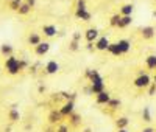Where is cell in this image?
Here are the masks:
<instances>
[{"label":"cell","instance_id":"6da1fadb","mask_svg":"<svg viewBox=\"0 0 156 132\" xmlns=\"http://www.w3.org/2000/svg\"><path fill=\"white\" fill-rule=\"evenodd\" d=\"M5 69L9 75H17L20 70H22V65H20V59H17L14 55L11 56H6V61H5Z\"/></svg>","mask_w":156,"mask_h":132},{"label":"cell","instance_id":"7a4b0ae2","mask_svg":"<svg viewBox=\"0 0 156 132\" xmlns=\"http://www.w3.org/2000/svg\"><path fill=\"white\" fill-rule=\"evenodd\" d=\"M151 84V78L147 75V73H144L142 72L136 79H134V87H137V89H145V87H148Z\"/></svg>","mask_w":156,"mask_h":132},{"label":"cell","instance_id":"3957f363","mask_svg":"<svg viewBox=\"0 0 156 132\" xmlns=\"http://www.w3.org/2000/svg\"><path fill=\"white\" fill-rule=\"evenodd\" d=\"M73 110H75V103H73L72 100L66 101V103H64L61 107H59V112L62 113V117H69V115H72Z\"/></svg>","mask_w":156,"mask_h":132},{"label":"cell","instance_id":"277c9868","mask_svg":"<svg viewBox=\"0 0 156 132\" xmlns=\"http://www.w3.org/2000/svg\"><path fill=\"white\" fill-rule=\"evenodd\" d=\"M94 44H95V50H98V51H106L111 42H109V39H108L106 36H100Z\"/></svg>","mask_w":156,"mask_h":132},{"label":"cell","instance_id":"5b68a950","mask_svg":"<svg viewBox=\"0 0 156 132\" xmlns=\"http://www.w3.org/2000/svg\"><path fill=\"white\" fill-rule=\"evenodd\" d=\"M59 72V64L56 61H48L45 64V73L47 75H56Z\"/></svg>","mask_w":156,"mask_h":132},{"label":"cell","instance_id":"8992f818","mask_svg":"<svg viewBox=\"0 0 156 132\" xmlns=\"http://www.w3.org/2000/svg\"><path fill=\"white\" fill-rule=\"evenodd\" d=\"M98 37H100V34H98V30L97 28H89L84 33V39H86L87 42H95Z\"/></svg>","mask_w":156,"mask_h":132},{"label":"cell","instance_id":"52a82bcc","mask_svg":"<svg viewBox=\"0 0 156 132\" xmlns=\"http://www.w3.org/2000/svg\"><path fill=\"white\" fill-rule=\"evenodd\" d=\"M48 50H50V44H48V42H41V44H37V45L34 47V53H36L37 56L47 55Z\"/></svg>","mask_w":156,"mask_h":132},{"label":"cell","instance_id":"ba28073f","mask_svg":"<svg viewBox=\"0 0 156 132\" xmlns=\"http://www.w3.org/2000/svg\"><path fill=\"white\" fill-rule=\"evenodd\" d=\"M140 34H142V37L144 39H153L154 37V34H156V30L153 28V26H150V25H147V26H142V30H140Z\"/></svg>","mask_w":156,"mask_h":132},{"label":"cell","instance_id":"9c48e42d","mask_svg":"<svg viewBox=\"0 0 156 132\" xmlns=\"http://www.w3.org/2000/svg\"><path fill=\"white\" fill-rule=\"evenodd\" d=\"M109 100H111V95L108 93L106 90H103V92H100V93L95 95V101H97V104H108Z\"/></svg>","mask_w":156,"mask_h":132},{"label":"cell","instance_id":"30bf717a","mask_svg":"<svg viewBox=\"0 0 156 132\" xmlns=\"http://www.w3.org/2000/svg\"><path fill=\"white\" fill-rule=\"evenodd\" d=\"M42 33H44V36H47V37H55V36L58 34V30H56L55 25H44V26H42Z\"/></svg>","mask_w":156,"mask_h":132},{"label":"cell","instance_id":"8fae6325","mask_svg":"<svg viewBox=\"0 0 156 132\" xmlns=\"http://www.w3.org/2000/svg\"><path fill=\"white\" fill-rule=\"evenodd\" d=\"M117 44H119V48L122 51V55H125V53H128L129 50H131V42H129L128 39H120Z\"/></svg>","mask_w":156,"mask_h":132},{"label":"cell","instance_id":"7c38bea8","mask_svg":"<svg viewBox=\"0 0 156 132\" xmlns=\"http://www.w3.org/2000/svg\"><path fill=\"white\" fill-rule=\"evenodd\" d=\"M131 23H133V16H122L117 28H126V26H129Z\"/></svg>","mask_w":156,"mask_h":132},{"label":"cell","instance_id":"4fadbf2b","mask_svg":"<svg viewBox=\"0 0 156 132\" xmlns=\"http://www.w3.org/2000/svg\"><path fill=\"white\" fill-rule=\"evenodd\" d=\"M61 118H62V113L58 110H51L50 112V115H48V121H50V124H55V123H59L61 121Z\"/></svg>","mask_w":156,"mask_h":132},{"label":"cell","instance_id":"5bb4252c","mask_svg":"<svg viewBox=\"0 0 156 132\" xmlns=\"http://www.w3.org/2000/svg\"><path fill=\"white\" fill-rule=\"evenodd\" d=\"M8 117H9V120H11L12 123H16V121H19V120H20V113H19V110L16 109V104H12V107H11V110H9Z\"/></svg>","mask_w":156,"mask_h":132},{"label":"cell","instance_id":"9a60e30c","mask_svg":"<svg viewBox=\"0 0 156 132\" xmlns=\"http://www.w3.org/2000/svg\"><path fill=\"white\" fill-rule=\"evenodd\" d=\"M75 16H76L78 19L84 20V22H89L90 19H92V14H90L87 9H84V11H75Z\"/></svg>","mask_w":156,"mask_h":132},{"label":"cell","instance_id":"2e32d148","mask_svg":"<svg viewBox=\"0 0 156 132\" xmlns=\"http://www.w3.org/2000/svg\"><path fill=\"white\" fill-rule=\"evenodd\" d=\"M106 51H108V53H111L112 56H120V55H122V51H120V48H119V44H117V42H114V44L111 42Z\"/></svg>","mask_w":156,"mask_h":132},{"label":"cell","instance_id":"e0dca14e","mask_svg":"<svg viewBox=\"0 0 156 132\" xmlns=\"http://www.w3.org/2000/svg\"><path fill=\"white\" fill-rule=\"evenodd\" d=\"M133 11H134V5H131V3L123 5L120 8V16H133Z\"/></svg>","mask_w":156,"mask_h":132},{"label":"cell","instance_id":"ac0fdd59","mask_svg":"<svg viewBox=\"0 0 156 132\" xmlns=\"http://www.w3.org/2000/svg\"><path fill=\"white\" fill-rule=\"evenodd\" d=\"M145 65H147V69H150V70H156V55H150V56H147V59H145Z\"/></svg>","mask_w":156,"mask_h":132},{"label":"cell","instance_id":"d6986e66","mask_svg":"<svg viewBox=\"0 0 156 132\" xmlns=\"http://www.w3.org/2000/svg\"><path fill=\"white\" fill-rule=\"evenodd\" d=\"M42 41H41V36H39L37 33H31L30 36H28V44L30 45H33V47H36L37 44H41Z\"/></svg>","mask_w":156,"mask_h":132},{"label":"cell","instance_id":"ffe728a7","mask_svg":"<svg viewBox=\"0 0 156 132\" xmlns=\"http://www.w3.org/2000/svg\"><path fill=\"white\" fill-rule=\"evenodd\" d=\"M115 124H117V127H119V129H126V126L129 124V120H128L126 117H120V118H117Z\"/></svg>","mask_w":156,"mask_h":132},{"label":"cell","instance_id":"44dd1931","mask_svg":"<svg viewBox=\"0 0 156 132\" xmlns=\"http://www.w3.org/2000/svg\"><path fill=\"white\" fill-rule=\"evenodd\" d=\"M30 11H31V6H30L27 2L22 3V5H20V8L17 9V12H19L20 16H27V14H30Z\"/></svg>","mask_w":156,"mask_h":132},{"label":"cell","instance_id":"7402d4cb","mask_svg":"<svg viewBox=\"0 0 156 132\" xmlns=\"http://www.w3.org/2000/svg\"><path fill=\"white\" fill-rule=\"evenodd\" d=\"M0 53H2L3 56H11L12 55V47L9 44H3L2 47H0Z\"/></svg>","mask_w":156,"mask_h":132},{"label":"cell","instance_id":"603a6c76","mask_svg":"<svg viewBox=\"0 0 156 132\" xmlns=\"http://www.w3.org/2000/svg\"><path fill=\"white\" fill-rule=\"evenodd\" d=\"M22 3H23L22 0H11V2H9V8H11L12 11H17V9L20 8Z\"/></svg>","mask_w":156,"mask_h":132},{"label":"cell","instance_id":"cb8c5ba5","mask_svg":"<svg viewBox=\"0 0 156 132\" xmlns=\"http://www.w3.org/2000/svg\"><path fill=\"white\" fill-rule=\"evenodd\" d=\"M142 118H144V121H151V113H150V109L148 107H144V110H142Z\"/></svg>","mask_w":156,"mask_h":132},{"label":"cell","instance_id":"d4e9b609","mask_svg":"<svg viewBox=\"0 0 156 132\" xmlns=\"http://www.w3.org/2000/svg\"><path fill=\"white\" fill-rule=\"evenodd\" d=\"M106 106H109L111 109H117V107L120 106V100H117V98H111V100H109V103H108Z\"/></svg>","mask_w":156,"mask_h":132},{"label":"cell","instance_id":"484cf974","mask_svg":"<svg viewBox=\"0 0 156 132\" xmlns=\"http://www.w3.org/2000/svg\"><path fill=\"white\" fill-rule=\"evenodd\" d=\"M120 17H122L120 14H114V16L109 19V25H111V26H117V25H119V20H120Z\"/></svg>","mask_w":156,"mask_h":132},{"label":"cell","instance_id":"4316f807","mask_svg":"<svg viewBox=\"0 0 156 132\" xmlns=\"http://www.w3.org/2000/svg\"><path fill=\"white\" fill-rule=\"evenodd\" d=\"M84 9H87V8H86V0H78L76 11H84Z\"/></svg>","mask_w":156,"mask_h":132},{"label":"cell","instance_id":"83f0119b","mask_svg":"<svg viewBox=\"0 0 156 132\" xmlns=\"http://www.w3.org/2000/svg\"><path fill=\"white\" fill-rule=\"evenodd\" d=\"M69 48H70V51H78V50H80V42L72 41L70 45H69Z\"/></svg>","mask_w":156,"mask_h":132},{"label":"cell","instance_id":"f1b7e54d","mask_svg":"<svg viewBox=\"0 0 156 132\" xmlns=\"http://www.w3.org/2000/svg\"><path fill=\"white\" fill-rule=\"evenodd\" d=\"M154 93H156V84H154V83H151V84L148 86V95H150V96H153Z\"/></svg>","mask_w":156,"mask_h":132},{"label":"cell","instance_id":"f546056e","mask_svg":"<svg viewBox=\"0 0 156 132\" xmlns=\"http://www.w3.org/2000/svg\"><path fill=\"white\" fill-rule=\"evenodd\" d=\"M86 50H87L89 53H92V51L95 50V44H94V42H87V45H86Z\"/></svg>","mask_w":156,"mask_h":132},{"label":"cell","instance_id":"4dcf8cb0","mask_svg":"<svg viewBox=\"0 0 156 132\" xmlns=\"http://www.w3.org/2000/svg\"><path fill=\"white\" fill-rule=\"evenodd\" d=\"M72 41L80 42V41H81V33H73V36H72Z\"/></svg>","mask_w":156,"mask_h":132},{"label":"cell","instance_id":"1f68e13d","mask_svg":"<svg viewBox=\"0 0 156 132\" xmlns=\"http://www.w3.org/2000/svg\"><path fill=\"white\" fill-rule=\"evenodd\" d=\"M56 132H69V127H67L66 124H61V126L56 129Z\"/></svg>","mask_w":156,"mask_h":132},{"label":"cell","instance_id":"d6a6232c","mask_svg":"<svg viewBox=\"0 0 156 132\" xmlns=\"http://www.w3.org/2000/svg\"><path fill=\"white\" fill-rule=\"evenodd\" d=\"M70 117H72V123H73V124H78V121H80V115H75V113H72Z\"/></svg>","mask_w":156,"mask_h":132},{"label":"cell","instance_id":"836d02e7","mask_svg":"<svg viewBox=\"0 0 156 132\" xmlns=\"http://www.w3.org/2000/svg\"><path fill=\"white\" fill-rule=\"evenodd\" d=\"M84 93L86 95H92V89H90V87H84Z\"/></svg>","mask_w":156,"mask_h":132},{"label":"cell","instance_id":"e575fe53","mask_svg":"<svg viewBox=\"0 0 156 132\" xmlns=\"http://www.w3.org/2000/svg\"><path fill=\"white\" fill-rule=\"evenodd\" d=\"M20 65H22V70H23L25 67H28V62H27V61H22V59H20Z\"/></svg>","mask_w":156,"mask_h":132},{"label":"cell","instance_id":"d590c367","mask_svg":"<svg viewBox=\"0 0 156 132\" xmlns=\"http://www.w3.org/2000/svg\"><path fill=\"white\" fill-rule=\"evenodd\" d=\"M27 3H28V5L33 8V6H34V3H36V0H27Z\"/></svg>","mask_w":156,"mask_h":132},{"label":"cell","instance_id":"8d00e7d4","mask_svg":"<svg viewBox=\"0 0 156 132\" xmlns=\"http://www.w3.org/2000/svg\"><path fill=\"white\" fill-rule=\"evenodd\" d=\"M39 93H42V92H45V86H39Z\"/></svg>","mask_w":156,"mask_h":132},{"label":"cell","instance_id":"74e56055","mask_svg":"<svg viewBox=\"0 0 156 132\" xmlns=\"http://www.w3.org/2000/svg\"><path fill=\"white\" fill-rule=\"evenodd\" d=\"M142 132H154V130H153L151 127H145V129H144V130H142Z\"/></svg>","mask_w":156,"mask_h":132},{"label":"cell","instance_id":"f35d334b","mask_svg":"<svg viewBox=\"0 0 156 132\" xmlns=\"http://www.w3.org/2000/svg\"><path fill=\"white\" fill-rule=\"evenodd\" d=\"M117 132H128V130H126V129H119Z\"/></svg>","mask_w":156,"mask_h":132},{"label":"cell","instance_id":"ab89813d","mask_svg":"<svg viewBox=\"0 0 156 132\" xmlns=\"http://www.w3.org/2000/svg\"><path fill=\"white\" fill-rule=\"evenodd\" d=\"M84 132H92V130H90V129H84Z\"/></svg>","mask_w":156,"mask_h":132},{"label":"cell","instance_id":"60d3db41","mask_svg":"<svg viewBox=\"0 0 156 132\" xmlns=\"http://www.w3.org/2000/svg\"><path fill=\"white\" fill-rule=\"evenodd\" d=\"M153 81H154V84H156V75H154V78H153Z\"/></svg>","mask_w":156,"mask_h":132},{"label":"cell","instance_id":"b9f144b4","mask_svg":"<svg viewBox=\"0 0 156 132\" xmlns=\"http://www.w3.org/2000/svg\"><path fill=\"white\" fill-rule=\"evenodd\" d=\"M153 16H154V17H156V11H154V12H153Z\"/></svg>","mask_w":156,"mask_h":132},{"label":"cell","instance_id":"7bdbcfd3","mask_svg":"<svg viewBox=\"0 0 156 132\" xmlns=\"http://www.w3.org/2000/svg\"><path fill=\"white\" fill-rule=\"evenodd\" d=\"M8 2H11V0H8Z\"/></svg>","mask_w":156,"mask_h":132},{"label":"cell","instance_id":"ee69618b","mask_svg":"<svg viewBox=\"0 0 156 132\" xmlns=\"http://www.w3.org/2000/svg\"><path fill=\"white\" fill-rule=\"evenodd\" d=\"M154 2H156V0H154Z\"/></svg>","mask_w":156,"mask_h":132}]
</instances>
